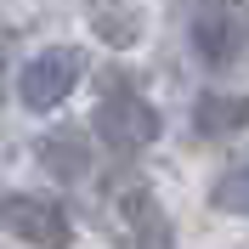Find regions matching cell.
Here are the masks:
<instances>
[{
    "label": "cell",
    "mask_w": 249,
    "mask_h": 249,
    "mask_svg": "<svg viewBox=\"0 0 249 249\" xmlns=\"http://www.w3.org/2000/svg\"><path fill=\"white\" fill-rule=\"evenodd\" d=\"M79 74H85V57L68 51V46H51V51H40V57L17 74V96H23V108L51 113V108H62V102L74 96Z\"/></svg>",
    "instance_id": "obj_1"
},
{
    "label": "cell",
    "mask_w": 249,
    "mask_h": 249,
    "mask_svg": "<svg viewBox=\"0 0 249 249\" xmlns=\"http://www.w3.org/2000/svg\"><path fill=\"white\" fill-rule=\"evenodd\" d=\"M0 227L17 232L23 244H34V249H68L74 244L68 215H62L51 198H34V193H6V198H0Z\"/></svg>",
    "instance_id": "obj_2"
},
{
    "label": "cell",
    "mask_w": 249,
    "mask_h": 249,
    "mask_svg": "<svg viewBox=\"0 0 249 249\" xmlns=\"http://www.w3.org/2000/svg\"><path fill=\"white\" fill-rule=\"evenodd\" d=\"M96 136L108 142V147H119V153H136V147H147V142L159 136V113L142 102L136 91H113L102 108H96Z\"/></svg>",
    "instance_id": "obj_3"
},
{
    "label": "cell",
    "mask_w": 249,
    "mask_h": 249,
    "mask_svg": "<svg viewBox=\"0 0 249 249\" xmlns=\"http://www.w3.org/2000/svg\"><path fill=\"white\" fill-rule=\"evenodd\" d=\"M193 51L204 62H215V68H227L244 51V12L232 0H204L193 12Z\"/></svg>",
    "instance_id": "obj_4"
},
{
    "label": "cell",
    "mask_w": 249,
    "mask_h": 249,
    "mask_svg": "<svg viewBox=\"0 0 249 249\" xmlns=\"http://www.w3.org/2000/svg\"><path fill=\"white\" fill-rule=\"evenodd\" d=\"M193 124H198V136H232L238 124H249V96H198V108H193Z\"/></svg>",
    "instance_id": "obj_5"
},
{
    "label": "cell",
    "mask_w": 249,
    "mask_h": 249,
    "mask_svg": "<svg viewBox=\"0 0 249 249\" xmlns=\"http://www.w3.org/2000/svg\"><path fill=\"white\" fill-rule=\"evenodd\" d=\"M215 204H221V210H232V215H249V159L238 164L232 176H221V181H215Z\"/></svg>",
    "instance_id": "obj_6"
},
{
    "label": "cell",
    "mask_w": 249,
    "mask_h": 249,
    "mask_svg": "<svg viewBox=\"0 0 249 249\" xmlns=\"http://www.w3.org/2000/svg\"><path fill=\"white\" fill-rule=\"evenodd\" d=\"M96 23H102V40H113V46H130V40H136V17L124 12V17H113V12H96Z\"/></svg>",
    "instance_id": "obj_7"
}]
</instances>
